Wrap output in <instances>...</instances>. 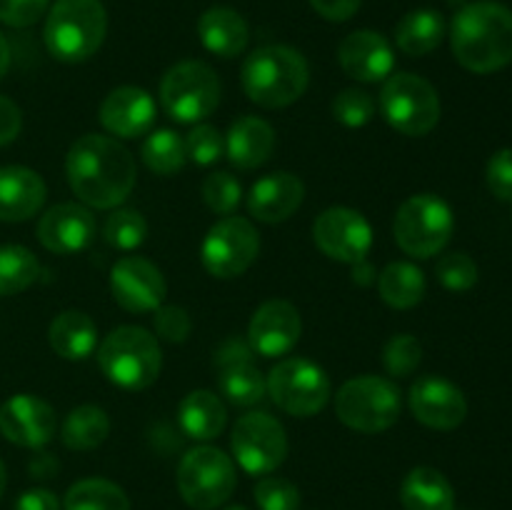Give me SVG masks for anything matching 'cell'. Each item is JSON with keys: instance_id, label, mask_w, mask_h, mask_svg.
I'll use <instances>...</instances> for the list:
<instances>
[{"instance_id": "21", "label": "cell", "mask_w": 512, "mask_h": 510, "mask_svg": "<svg viewBox=\"0 0 512 510\" xmlns=\"http://www.w3.org/2000/svg\"><path fill=\"white\" fill-rule=\"evenodd\" d=\"M100 123L110 135L123 140L148 135L155 125V100L148 90L120 85L100 103Z\"/></svg>"}, {"instance_id": "34", "label": "cell", "mask_w": 512, "mask_h": 510, "mask_svg": "<svg viewBox=\"0 0 512 510\" xmlns=\"http://www.w3.org/2000/svg\"><path fill=\"white\" fill-rule=\"evenodd\" d=\"M140 155H143V163L148 165L150 173L163 175V178L180 173L185 168V163H188L185 138L170 128L150 130L143 148H140Z\"/></svg>"}, {"instance_id": "23", "label": "cell", "mask_w": 512, "mask_h": 510, "mask_svg": "<svg viewBox=\"0 0 512 510\" xmlns=\"http://www.w3.org/2000/svg\"><path fill=\"white\" fill-rule=\"evenodd\" d=\"M305 200V183L295 173L275 170L255 180L248 193V213L260 223H285Z\"/></svg>"}, {"instance_id": "26", "label": "cell", "mask_w": 512, "mask_h": 510, "mask_svg": "<svg viewBox=\"0 0 512 510\" xmlns=\"http://www.w3.org/2000/svg\"><path fill=\"white\" fill-rule=\"evenodd\" d=\"M275 150V130L268 120L243 115L235 120L225 135V155L240 170L260 168Z\"/></svg>"}, {"instance_id": "46", "label": "cell", "mask_w": 512, "mask_h": 510, "mask_svg": "<svg viewBox=\"0 0 512 510\" xmlns=\"http://www.w3.org/2000/svg\"><path fill=\"white\" fill-rule=\"evenodd\" d=\"M308 3L313 5L320 18L330 20V23H345L358 13L363 0H308Z\"/></svg>"}, {"instance_id": "30", "label": "cell", "mask_w": 512, "mask_h": 510, "mask_svg": "<svg viewBox=\"0 0 512 510\" xmlns=\"http://www.w3.org/2000/svg\"><path fill=\"white\" fill-rule=\"evenodd\" d=\"M445 38V20L438 10H410L395 25V45L410 58L433 53Z\"/></svg>"}, {"instance_id": "35", "label": "cell", "mask_w": 512, "mask_h": 510, "mask_svg": "<svg viewBox=\"0 0 512 510\" xmlns=\"http://www.w3.org/2000/svg\"><path fill=\"white\" fill-rule=\"evenodd\" d=\"M40 263L25 245H0V295H18L38 280Z\"/></svg>"}, {"instance_id": "36", "label": "cell", "mask_w": 512, "mask_h": 510, "mask_svg": "<svg viewBox=\"0 0 512 510\" xmlns=\"http://www.w3.org/2000/svg\"><path fill=\"white\" fill-rule=\"evenodd\" d=\"M103 235L113 248L128 253V250L140 248L145 243V238H148V223H145L143 213H138L135 208H120L113 210V215L105 220Z\"/></svg>"}, {"instance_id": "7", "label": "cell", "mask_w": 512, "mask_h": 510, "mask_svg": "<svg viewBox=\"0 0 512 510\" xmlns=\"http://www.w3.org/2000/svg\"><path fill=\"white\" fill-rule=\"evenodd\" d=\"M455 230V215L443 198L420 193L405 200L393 220L398 248L410 258H433L448 248Z\"/></svg>"}, {"instance_id": "1", "label": "cell", "mask_w": 512, "mask_h": 510, "mask_svg": "<svg viewBox=\"0 0 512 510\" xmlns=\"http://www.w3.org/2000/svg\"><path fill=\"white\" fill-rule=\"evenodd\" d=\"M68 185L78 200L95 210H113L133 193L138 170L135 158L110 135H80L65 158Z\"/></svg>"}, {"instance_id": "25", "label": "cell", "mask_w": 512, "mask_h": 510, "mask_svg": "<svg viewBox=\"0 0 512 510\" xmlns=\"http://www.w3.org/2000/svg\"><path fill=\"white\" fill-rule=\"evenodd\" d=\"M195 28H198V38L203 48L225 60L238 58L250 43L248 20L238 10L225 8V5H213V8L205 10Z\"/></svg>"}, {"instance_id": "38", "label": "cell", "mask_w": 512, "mask_h": 510, "mask_svg": "<svg viewBox=\"0 0 512 510\" xmlns=\"http://www.w3.org/2000/svg\"><path fill=\"white\" fill-rule=\"evenodd\" d=\"M203 200L213 213L225 218V215H233L238 210L240 200H243V188H240L235 175L218 170L203 180Z\"/></svg>"}, {"instance_id": "31", "label": "cell", "mask_w": 512, "mask_h": 510, "mask_svg": "<svg viewBox=\"0 0 512 510\" xmlns=\"http://www.w3.org/2000/svg\"><path fill=\"white\" fill-rule=\"evenodd\" d=\"M380 298L395 310H410L423 303L428 293V280L425 273L415 263L408 260H395L388 263L378 275Z\"/></svg>"}, {"instance_id": "20", "label": "cell", "mask_w": 512, "mask_h": 510, "mask_svg": "<svg viewBox=\"0 0 512 510\" xmlns=\"http://www.w3.org/2000/svg\"><path fill=\"white\" fill-rule=\"evenodd\" d=\"M340 68L358 83H383L393 75L395 50L383 33L353 30L340 40Z\"/></svg>"}, {"instance_id": "29", "label": "cell", "mask_w": 512, "mask_h": 510, "mask_svg": "<svg viewBox=\"0 0 512 510\" xmlns=\"http://www.w3.org/2000/svg\"><path fill=\"white\" fill-rule=\"evenodd\" d=\"M400 503L405 510H455V490L440 470L420 465L405 475Z\"/></svg>"}, {"instance_id": "22", "label": "cell", "mask_w": 512, "mask_h": 510, "mask_svg": "<svg viewBox=\"0 0 512 510\" xmlns=\"http://www.w3.org/2000/svg\"><path fill=\"white\" fill-rule=\"evenodd\" d=\"M250 355H253V350H250L248 343L228 340L218 350V358H215L220 393L233 405H243V408L260 403L265 398V375L250 360Z\"/></svg>"}, {"instance_id": "37", "label": "cell", "mask_w": 512, "mask_h": 510, "mask_svg": "<svg viewBox=\"0 0 512 510\" xmlns=\"http://www.w3.org/2000/svg\"><path fill=\"white\" fill-rule=\"evenodd\" d=\"M420 360H423V345L410 333L393 335L383 350V365L388 370V375H393V378H408V375H413L418 370Z\"/></svg>"}, {"instance_id": "39", "label": "cell", "mask_w": 512, "mask_h": 510, "mask_svg": "<svg viewBox=\"0 0 512 510\" xmlns=\"http://www.w3.org/2000/svg\"><path fill=\"white\" fill-rule=\"evenodd\" d=\"M435 275H438L443 288L453 290V293H465L478 283V263L463 250H455V253H445L438 260Z\"/></svg>"}, {"instance_id": "48", "label": "cell", "mask_w": 512, "mask_h": 510, "mask_svg": "<svg viewBox=\"0 0 512 510\" xmlns=\"http://www.w3.org/2000/svg\"><path fill=\"white\" fill-rule=\"evenodd\" d=\"M13 510H60V500L48 488H30L20 493Z\"/></svg>"}, {"instance_id": "18", "label": "cell", "mask_w": 512, "mask_h": 510, "mask_svg": "<svg viewBox=\"0 0 512 510\" xmlns=\"http://www.w3.org/2000/svg\"><path fill=\"white\" fill-rule=\"evenodd\" d=\"M53 405L30 393H18L0 405V435L20 448H43L55 438Z\"/></svg>"}, {"instance_id": "2", "label": "cell", "mask_w": 512, "mask_h": 510, "mask_svg": "<svg viewBox=\"0 0 512 510\" xmlns=\"http://www.w3.org/2000/svg\"><path fill=\"white\" fill-rule=\"evenodd\" d=\"M455 60L475 75H490L512 63V10L495 0L468 3L450 23Z\"/></svg>"}, {"instance_id": "42", "label": "cell", "mask_w": 512, "mask_h": 510, "mask_svg": "<svg viewBox=\"0 0 512 510\" xmlns=\"http://www.w3.org/2000/svg\"><path fill=\"white\" fill-rule=\"evenodd\" d=\"M225 138L215 125L195 123L193 130L185 135V155L195 165H213L223 158Z\"/></svg>"}, {"instance_id": "6", "label": "cell", "mask_w": 512, "mask_h": 510, "mask_svg": "<svg viewBox=\"0 0 512 510\" xmlns=\"http://www.w3.org/2000/svg\"><path fill=\"white\" fill-rule=\"evenodd\" d=\"M403 410V395L395 380L383 375H358L335 393V415L358 433H383L393 428Z\"/></svg>"}, {"instance_id": "45", "label": "cell", "mask_w": 512, "mask_h": 510, "mask_svg": "<svg viewBox=\"0 0 512 510\" xmlns=\"http://www.w3.org/2000/svg\"><path fill=\"white\" fill-rule=\"evenodd\" d=\"M50 8V0H0V23L10 28H30Z\"/></svg>"}, {"instance_id": "44", "label": "cell", "mask_w": 512, "mask_h": 510, "mask_svg": "<svg viewBox=\"0 0 512 510\" xmlns=\"http://www.w3.org/2000/svg\"><path fill=\"white\" fill-rule=\"evenodd\" d=\"M485 183L495 198L512 203V148H503L490 155L488 168H485Z\"/></svg>"}, {"instance_id": "19", "label": "cell", "mask_w": 512, "mask_h": 510, "mask_svg": "<svg viewBox=\"0 0 512 510\" xmlns=\"http://www.w3.org/2000/svg\"><path fill=\"white\" fill-rule=\"evenodd\" d=\"M95 238V215L83 203H58L38 220V240L55 255H73Z\"/></svg>"}, {"instance_id": "51", "label": "cell", "mask_w": 512, "mask_h": 510, "mask_svg": "<svg viewBox=\"0 0 512 510\" xmlns=\"http://www.w3.org/2000/svg\"><path fill=\"white\" fill-rule=\"evenodd\" d=\"M8 68H10V45L8 40H5V35L0 33V80L5 78Z\"/></svg>"}, {"instance_id": "32", "label": "cell", "mask_w": 512, "mask_h": 510, "mask_svg": "<svg viewBox=\"0 0 512 510\" xmlns=\"http://www.w3.org/2000/svg\"><path fill=\"white\" fill-rule=\"evenodd\" d=\"M110 435V418L100 405H78L70 410L60 428V440L70 450H95Z\"/></svg>"}, {"instance_id": "12", "label": "cell", "mask_w": 512, "mask_h": 510, "mask_svg": "<svg viewBox=\"0 0 512 510\" xmlns=\"http://www.w3.org/2000/svg\"><path fill=\"white\" fill-rule=\"evenodd\" d=\"M235 463L250 475H270L288 458V433L275 415L258 410L235 420L230 433Z\"/></svg>"}, {"instance_id": "9", "label": "cell", "mask_w": 512, "mask_h": 510, "mask_svg": "<svg viewBox=\"0 0 512 510\" xmlns=\"http://www.w3.org/2000/svg\"><path fill=\"white\" fill-rule=\"evenodd\" d=\"M175 480L183 500L195 510L223 508L238 485L233 458L213 445L190 448L180 458Z\"/></svg>"}, {"instance_id": "49", "label": "cell", "mask_w": 512, "mask_h": 510, "mask_svg": "<svg viewBox=\"0 0 512 510\" xmlns=\"http://www.w3.org/2000/svg\"><path fill=\"white\" fill-rule=\"evenodd\" d=\"M55 470H58V460L50 458L48 453L38 455V458L30 463V473H33L35 478H53Z\"/></svg>"}, {"instance_id": "33", "label": "cell", "mask_w": 512, "mask_h": 510, "mask_svg": "<svg viewBox=\"0 0 512 510\" xmlns=\"http://www.w3.org/2000/svg\"><path fill=\"white\" fill-rule=\"evenodd\" d=\"M63 510H130V500L113 480L83 478L68 488Z\"/></svg>"}, {"instance_id": "52", "label": "cell", "mask_w": 512, "mask_h": 510, "mask_svg": "<svg viewBox=\"0 0 512 510\" xmlns=\"http://www.w3.org/2000/svg\"><path fill=\"white\" fill-rule=\"evenodd\" d=\"M5 483H8V473H5V463L0 460V498H3L5 493Z\"/></svg>"}, {"instance_id": "5", "label": "cell", "mask_w": 512, "mask_h": 510, "mask_svg": "<svg viewBox=\"0 0 512 510\" xmlns=\"http://www.w3.org/2000/svg\"><path fill=\"white\" fill-rule=\"evenodd\" d=\"M98 365L105 378L123 390H145L163 368L160 343L140 325H120L98 345Z\"/></svg>"}, {"instance_id": "10", "label": "cell", "mask_w": 512, "mask_h": 510, "mask_svg": "<svg viewBox=\"0 0 512 510\" xmlns=\"http://www.w3.org/2000/svg\"><path fill=\"white\" fill-rule=\"evenodd\" d=\"M380 110L390 128L408 138H423L440 120V95L433 83L415 73H395L383 80Z\"/></svg>"}, {"instance_id": "3", "label": "cell", "mask_w": 512, "mask_h": 510, "mask_svg": "<svg viewBox=\"0 0 512 510\" xmlns=\"http://www.w3.org/2000/svg\"><path fill=\"white\" fill-rule=\"evenodd\" d=\"M240 83L260 108H288L308 90V60L290 45H263L245 58Z\"/></svg>"}, {"instance_id": "47", "label": "cell", "mask_w": 512, "mask_h": 510, "mask_svg": "<svg viewBox=\"0 0 512 510\" xmlns=\"http://www.w3.org/2000/svg\"><path fill=\"white\" fill-rule=\"evenodd\" d=\"M23 128V113L10 98L0 95V148L13 143Z\"/></svg>"}, {"instance_id": "13", "label": "cell", "mask_w": 512, "mask_h": 510, "mask_svg": "<svg viewBox=\"0 0 512 510\" xmlns=\"http://www.w3.org/2000/svg\"><path fill=\"white\" fill-rule=\"evenodd\" d=\"M258 253L260 233L248 218H240V215H225L218 223L210 225L200 245L203 268L220 280L243 275L255 263Z\"/></svg>"}, {"instance_id": "11", "label": "cell", "mask_w": 512, "mask_h": 510, "mask_svg": "<svg viewBox=\"0 0 512 510\" xmlns=\"http://www.w3.org/2000/svg\"><path fill=\"white\" fill-rule=\"evenodd\" d=\"M265 393L283 413L313 418L330 403L333 385L328 373L308 358H285L265 378Z\"/></svg>"}, {"instance_id": "27", "label": "cell", "mask_w": 512, "mask_h": 510, "mask_svg": "<svg viewBox=\"0 0 512 510\" xmlns=\"http://www.w3.org/2000/svg\"><path fill=\"white\" fill-rule=\"evenodd\" d=\"M48 340L63 360H85L98 348V325L83 310H63L50 323Z\"/></svg>"}, {"instance_id": "15", "label": "cell", "mask_w": 512, "mask_h": 510, "mask_svg": "<svg viewBox=\"0 0 512 510\" xmlns=\"http://www.w3.org/2000/svg\"><path fill=\"white\" fill-rule=\"evenodd\" d=\"M110 293L123 310L135 315L155 313L168 295L165 275L140 255H123L110 268Z\"/></svg>"}, {"instance_id": "50", "label": "cell", "mask_w": 512, "mask_h": 510, "mask_svg": "<svg viewBox=\"0 0 512 510\" xmlns=\"http://www.w3.org/2000/svg\"><path fill=\"white\" fill-rule=\"evenodd\" d=\"M353 280L360 285L375 283V268L368 263V260H363V263H355L353 265Z\"/></svg>"}, {"instance_id": "53", "label": "cell", "mask_w": 512, "mask_h": 510, "mask_svg": "<svg viewBox=\"0 0 512 510\" xmlns=\"http://www.w3.org/2000/svg\"><path fill=\"white\" fill-rule=\"evenodd\" d=\"M220 510H248V508H245V505H225V508Z\"/></svg>"}, {"instance_id": "40", "label": "cell", "mask_w": 512, "mask_h": 510, "mask_svg": "<svg viewBox=\"0 0 512 510\" xmlns=\"http://www.w3.org/2000/svg\"><path fill=\"white\" fill-rule=\"evenodd\" d=\"M333 115L345 128H363L375 115L373 95L360 88L340 90L333 100Z\"/></svg>"}, {"instance_id": "28", "label": "cell", "mask_w": 512, "mask_h": 510, "mask_svg": "<svg viewBox=\"0 0 512 510\" xmlns=\"http://www.w3.org/2000/svg\"><path fill=\"white\" fill-rule=\"evenodd\" d=\"M178 423L193 440H213L228 425V410L213 390H193L178 405Z\"/></svg>"}, {"instance_id": "17", "label": "cell", "mask_w": 512, "mask_h": 510, "mask_svg": "<svg viewBox=\"0 0 512 510\" xmlns=\"http://www.w3.org/2000/svg\"><path fill=\"white\" fill-rule=\"evenodd\" d=\"M303 320L288 300H265L248 323V345L260 358H283L298 345Z\"/></svg>"}, {"instance_id": "41", "label": "cell", "mask_w": 512, "mask_h": 510, "mask_svg": "<svg viewBox=\"0 0 512 510\" xmlns=\"http://www.w3.org/2000/svg\"><path fill=\"white\" fill-rule=\"evenodd\" d=\"M253 495L260 510H298L300 508L298 485L290 483L288 478H278V475H263V478L255 483Z\"/></svg>"}, {"instance_id": "8", "label": "cell", "mask_w": 512, "mask_h": 510, "mask_svg": "<svg viewBox=\"0 0 512 510\" xmlns=\"http://www.w3.org/2000/svg\"><path fill=\"white\" fill-rule=\"evenodd\" d=\"M158 95L175 123H203L220 105V78L203 60H180L165 70Z\"/></svg>"}, {"instance_id": "43", "label": "cell", "mask_w": 512, "mask_h": 510, "mask_svg": "<svg viewBox=\"0 0 512 510\" xmlns=\"http://www.w3.org/2000/svg\"><path fill=\"white\" fill-rule=\"evenodd\" d=\"M155 320V338L165 340V343H185L193 328L190 313L180 305H160L153 315Z\"/></svg>"}, {"instance_id": "16", "label": "cell", "mask_w": 512, "mask_h": 510, "mask_svg": "<svg viewBox=\"0 0 512 510\" xmlns=\"http://www.w3.org/2000/svg\"><path fill=\"white\" fill-rule=\"evenodd\" d=\"M410 413L433 430H455L468 418L465 393L440 375H423L410 385Z\"/></svg>"}, {"instance_id": "24", "label": "cell", "mask_w": 512, "mask_h": 510, "mask_svg": "<svg viewBox=\"0 0 512 510\" xmlns=\"http://www.w3.org/2000/svg\"><path fill=\"white\" fill-rule=\"evenodd\" d=\"M48 198L45 180L25 165L0 168V220L23 223L40 213Z\"/></svg>"}, {"instance_id": "4", "label": "cell", "mask_w": 512, "mask_h": 510, "mask_svg": "<svg viewBox=\"0 0 512 510\" xmlns=\"http://www.w3.org/2000/svg\"><path fill=\"white\" fill-rule=\"evenodd\" d=\"M108 35V13L100 0H55L45 18L43 40L60 63H85Z\"/></svg>"}, {"instance_id": "14", "label": "cell", "mask_w": 512, "mask_h": 510, "mask_svg": "<svg viewBox=\"0 0 512 510\" xmlns=\"http://www.w3.org/2000/svg\"><path fill=\"white\" fill-rule=\"evenodd\" d=\"M313 240L320 253L338 263H363L373 248V228L360 210L333 205L313 223Z\"/></svg>"}]
</instances>
